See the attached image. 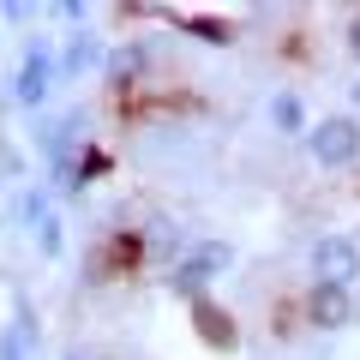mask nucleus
Instances as JSON below:
<instances>
[{"label":"nucleus","mask_w":360,"mask_h":360,"mask_svg":"<svg viewBox=\"0 0 360 360\" xmlns=\"http://www.w3.org/2000/svg\"><path fill=\"white\" fill-rule=\"evenodd\" d=\"M307 144H312V162L319 168H348V162H360V120L354 115H324L319 127H307Z\"/></svg>","instance_id":"1"},{"label":"nucleus","mask_w":360,"mask_h":360,"mask_svg":"<svg viewBox=\"0 0 360 360\" xmlns=\"http://www.w3.org/2000/svg\"><path fill=\"white\" fill-rule=\"evenodd\" d=\"M312 283H330V288H354L360 283V246L348 240V234L312 240Z\"/></svg>","instance_id":"2"},{"label":"nucleus","mask_w":360,"mask_h":360,"mask_svg":"<svg viewBox=\"0 0 360 360\" xmlns=\"http://www.w3.org/2000/svg\"><path fill=\"white\" fill-rule=\"evenodd\" d=\"M54 72H60V60H54L42 42H30L25 49V60H18V78H13V96L25 108H42L49 103V90H54Z\"/></svg>","instance_id":"3"},{"label":"nucleus","mask_w":360,"mask_h":360,"mask_svg":"<svg viewBox=\"0 0 360 360\" xmlns=\"http://www.w3.org/2000/svg\"><path fill=\"white\" fill-rule=\"evenodd\" d=\"M354 319H360L354 288H330V283L307 288V324H319V330H348Z\"/></svg>","instance_id":"4"},{"label":"nucleus","mask_w":360,"mask_h":360,"mask_svg":"<svg viewBox=\"0 0 360 360\" xmlns=\"http://www.w3.org/2000/svg\"><path fill=\"white\" fill-rule=\"evenodd\" d=\"M25 222H30V240L42 246V258H60V217L49 210V198L42 193H25Z\"/></svg>","instance_id":"5"},{"label":"nucleus","mask_w":360,"mask_h":360,"mask_svg":"<svg viewBox=\"0 0 360 360\" xmlns=\"http://www.w3.org/2000/svg\"><path fill=\"white\" fill-rule=\"evenodd\" d=\"M210 283H217V276H210V270L198 264L193 252H186V258H174V270H168V288H174V295L186 300V307H198V300H210Z\"/></svg>","instance_id":"6"},{"label":"nucleus","mask_w":360,"mask_h":360,"mask_svg":"<svg viewBox=\"0 0 360 360\" xmlns=\"http://www.w3.org/2000/svg\"><path fill=\"white\" fill-rule=\"evenodd\" d=\"M103 78H108L115 90H132V84L144 78V49H139V42H120V49L103 60Z\"/></svg>","instance_id":"7"},{"label":"nucleus","mask_w":360,"mask_h":360,"mask_svg":"<svg viewBox=\"0 0 360 360\" xmlns=\"http://www.w3.org/2000/svg\"><path fill=\"white\" fill-rule=\"evenodd\" d=\"M103 60H108V54H103V37L72 30V42H66V54H60V72L78 78V72H90V66H103Z\"/></svg>","instance_id":"8"},{"label":"nucleus","mask_w":360,"mask_h":360,"mask_svg":"<svg viewBox=\"0 0 360 360\" xmlns=\"http://www.w3.org/2000/svg\"><path fill=\"white\" fill-rule=\"evenodd\" d=\"M193 324H198V336H205L210 348H234V319L217 307V300H198V307H193Z\"/></svg>","instance_id":"9"},{"label":"nucleus","mask_w":360,"mask_h":360,"mask_svg":"<svg viewBox=\"0 0 360 360\" xmlns=\"http://www.w3.org/2000/svg\"><path fill=\"white\" fill-rule=\"evenodd\" d=\"M270 120L283 132H307V108H300L295 90H276V96H270Z\"/></svg>","instance_id":"10"},{"label":"nucleus","mask_w":360,"mask_h":360,"mask_svg":"<svg viewBox=\"0 0 360 360\" xmlns=\"http://www.w3.org/2000/svg\"><path fill=\"white\" fill-rule=\"evenodd\" d=\"M30 336H37V324L13 319L6 330H0V360H25V354H30Z\"/></svg>","instance_id":"11"},{"label":"nucleus","mask_w":360,"mask_h":360,"mask_svg":"<svg viewBox=\"0 0 360 360\" xmlns=\"http://www.w3.org/2000/svg\"><path fill=\"white\" fill-rule=\"evenodd\" d=\"M193 258H198V264L210 270V276H222V270L234 264V252H229V246H222V240H198V246H193Z\"/></svg>","instance_id":"12"},{"label":"nucleus","mask_w":360,"mask_h":360,"mask_svg":"<svg viewBox=\"0 0 360 360\" xmlns=\"http://www.w3.org/2000/svg\"><path fill=\"white\" fill-rule=\"evenodd\" d=\"M180 25H186V30H198V37H205V42H217V49H222V42H234V30H229V25H217V18H180Z\"/></svg>","instance_id":"13"},{"label":"nucleus","mask_w":360,"mask_h":360,"mask_svg":"<svg viewBox=\"0 0 360 360\" xmlns=\"http://www.w3.org/2000/svg\"><path fill=\"white\" fill-rule=\"evenodd\" d=\"M348 54H354V60H360V13L348 18Z\"/></svg>","instance_id":"14"},{"label":"nucleus","mask_w":360,"mask_h":360,"mask_svg":"<svg viewBox=\"0 0 360 360\" xmlns=\"http://www.w3.org/2000/svg\"><path fill=\"white\" fill-rule=\"evenodd\" d=\"M354 108H360V84H354Z\"/></svg>","instance_id":"15"},{"label":"nucleus","mask_w":360,"mask_h":360,"mask_svg":"<svg viewBox=\"0 0 360 360\" xmlns=\"http://www.w3.org/2000/svg\"><path fill=\"white\" fill-rule=\"evenodd\" d=\"M66 360H84V354H66Z\"/></svg>","instance_id":"16"}]
</instances>
